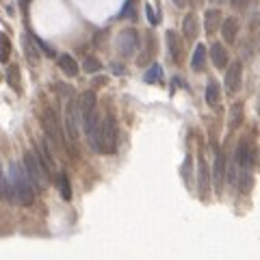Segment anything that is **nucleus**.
I'll list each match as a JSON object with an SVG mask.
<instances>
[{
	"mask_svg": "<svg viewBox=\"0 0 260 260\" xmlns=\"http://www.w3.org/2000/svg\"><path fill=\"white\" fill-rule=\"evenodd\" d=\"M35 187L28 178L26 169L15 161L9 165V178H7V195L11 202H20L22 206H31L35 202Z\"/></svg>",
	"mask_w": 260,
	"mask_h": 260,
	"instance_id": "obj_1",
	"label": "nucleus"
},
{
	"mask_svg": "<svg viewBox=\"0 0 260 260\" xmlns=\"http://www.w3.org/2000/svg\"><path fill=\"white\" fill-rule=\"evenodd\" d=\"M96 150L100 154H113L117 150V124L113 115L100 117V126H98V134H96Z\"/></svg>",
	"mask_w": 260,
	"mask_h": 260,
	"instance_id": "obj_2",
	"label": "nucleus"
},
{
	"mask_svg": "<svg viewBox=\"0 0 260 260\" xmlns=\"http://www.w3.org/2000/svg\"><path fill=\"white\" fill-rule=\"evenodd\" d=\"M24 169L31 178L35 191H44L50 187V169L39 161L37 152H26L24 154Z\"/></svg>",
	"mask_w": 260,
	"mask_h": 260,
	"instance_id": "obj_3",
	"label": "nucleus"
},
{
	"mask_svg": "<svg viewBox=\"0 0 260 260\" xmlns=\"http://www.w3.org/2000/svg\"><path fill=\"white\" fill-rule=\"evenodd\" d=\"M44 130H46V134H48V141L52 143V147H57L59 143L63 141L61 137V130H59V122H57V113L50 109V106H46V111H44Z\"/></svg>",
	"mask_w": 260,
	"mask_h": 260,
	"instance_id": "obj_4",
	"label": "nucleus"
},
{
	"mask_svg": "<svg viewBox=\"0 0 260 260\" xmlns=\"http://www.w3.org/2000/svg\"><path fill=\"white\" fill-rule=\"evenodd\" d=\"M254 156H256V152L252 150L250 141H241V143L236 145L234 161H236V167L241 169V174H247V171H250V167L254 165Z\"/></svg>",
	"mask_w": 260,
	"mask_h": 260,
	"instance_id": "obj_5",
	"label": "nucleus"
},
{
	"mask_svg": "<svg viewBox=\"0 0 260 260\" xmlns=\"http://www.w3.org/2000/svg\"><path fill=\"white\" fill-rule=\"evenodd\" d=\"M139 48V33L137 31H124L117 37V50L122 52L124 57H132Z\"/></svg>",
	"mask_w": 260,
	"mask_h": 260,
	"instance_id": "obj_6",
	"label": "nucleus"
},
{
	"mask_svg": "<svg viewBox=\"0 0 260 260\" xmlns=\"http://www.w3.org/2000/svg\"><path fill=\"white\" fill-rule=\"evenodd\" d=\"M226 87H228V91H232V93L241 89V63L239 61L230 63V67L226 72Z\"/></svg>",
	"mask_w": 260,
	"mask_h": 260,
	"instance_id": "obj_7",
	"label": "nucleus"
},
{
	"mask_svg": "<svg viewBox=\"0 0 260 260\" xmlns=\"http://www.w3.org/2000/svg\"><path fill=\"white\" fill-rule=\"evenodd\" d=\"M236 33H239V20H236V17H226L223 24H221L223 39H226L228 44H232V41L236 39Z\"/></svg>",
	"mask_w": 260,
	"mask_h": 260,
	"instance_id": "obj_8",
	"label": "nucleus"
},
{
	"mask_svg": "<svg viewBox=\"0 0 260 260\" xmlns=\"http://www.w3.org/2000/svg\"><path fill=\"white\" fill-rule=\"evenodd\" d=\"M96 93L93 91H85L80 96V100H78V115L82 117V115H87V113H91L93 109H96Z\"/></svg>",
	"mask_w": 260,
	"mask_h": 260,
	"instance_id": "obj_9",
	"label": "nucleus"
},
{
	"mask_svg": "<svg viewBox=\"0 0 260 260\" xmlns=\"http://www.w3.org/2000/svg\"><path fill=\"white\" fill-rule=\"evenodd\" d=\"M223 178H226V154L217 152V158H215V187L217 189H221Z\"/></svg>",
	"mask_w": 260,
	"mask_h": 260,
	"instance_id": "obj_10",
	"label": "nucleus"
},
{
	"mask_svg": "<svg viewBox=\"0 0 260 260\" xmlns=\"http://www.w3.org/2000/svg\"><path fill=\"white\" fill-rule=\"evenodd\" d=\"M59 67H61L67 76H78V72H80L78 63H76L74 57H69V55H61V57H59Z\"/></svg>",
	"mask_w": 260,
	"mask_h": 260,
	"instance_id": "obj_11",
	"label": "nucleus"
},
{
	"mask_svg": "<svg viewBox=\"0 0 260 260\" xmlns=\"http://www.w3.org/2000/svg\"><path fill=\"white\" fill-rule=\"evenodd\" d=\"M210 57H212V63H215L219 69H223L228 65V55H226V48H223L221 44H212Z\"/></svg>",
	"mask_w": 260,
	"mask_h": 260,
	"instance_id": "obj_12",
	"label": "nucleus"
},
{
	"mask_svg": "<svg viewBox=\"0 0 260 260\" xmlns=\"http://www.w3.org/2000/svg\"><path fill=\"white\" fill-rule=\"evenodd\" d=\"M182 33H185L187 39H195L197 37V22H195L193 13H187L185 20H182Z\"/></svg>",
	"mask_w": 260,
	"mask_h": 260,
	"instance_id": "obj_13",
	"label": "nucleus"
},
{
	"mask_svg": "<svg viewBox=\"0 0 260 260\" xmlns=\"http://www.w3.org/2000/svg\"><path fill=\"white\" fill-rule=\"evenodd\" d=\"M204 61H206V48L202 44L195 46V52H193V59H191V67L195 72H199V69L204 67Z\"/></svg>",
	"mask_w": 260,
	"mask_h": 260,
	"instance_id": "obj_14",
	"label": "nucleus"
},
{
	"mask_svg": "<svg viewBox=\"0 0 260 260\" xmlns=\"http://www.w3.org/2000/svg\"><path fill=\"white\" fill-rule=\"evenodd\" d=\"M204 17H206V31H208V33H215L217 26H219L221 13H219L217 9H210V11H206V13H204Z\"/></svg>",
	"mask_w": 260,
	"mask_h": 260,
	"instance_id": "obj_15",
	"label": "nucleus"
},
{
	"mask_svg": "<svg viewBox=\"0 0 260 260\" xmlns=\"http://www.w3.org/2000/svg\"><path fill=\"white\" fill-rule=\"evenodd\" d=\"M217 102H219V85H217L215 80H210L208 85H206V104L217 106Z\"/></svg>",
	"mask_w": 260,
	"mask_h": 260,
	"instance_id": "obj_16",
	"label": "nucleus"
},
{
	"mask_svg": "<svg viewBox=\"0 0 260 260\" xmlns=\"http://www.w3.org/2000/svg\"><path fill=\"white\" fill-rule=\"evenodd\" d=\"M167 46H169L171 59H174V61H180V41H178V35L174 31L167 33Z\"/></svg>",
	"mask_w": 260,
	"mask_h": 260,
	"instance_id": "obj_17",
	"label": "nucleus"
},
{
	"mask_svg": "<svg viewBox=\"0 0 260 260\" xmlns=\"http://www.w3.org/2000/svg\"><path fill=\"white\" fill-rule=\"evenodd\" d=\"M22 44H24V50H26V59H28V63L35 65V63L39 61V55H37V48L33 46L31 37H28V35H24V37H22Z\"/></svg>",
	"mask_w": 260,
	"mask_h": 260,
	"instance_id": "obj_18",
	"label": "nucleus"
},
{
	"mask_svg": "<svg viewBox=\"0 0 260 260\" xmlns=\"http://www.w3.org/2000/svg\"><path fill=\"white\" fill-rule=\"evenodd\" d=\"M59 189H61L63 199H72V185H69L67 171H61V176H59Z\"/></svg>",
	"mask_w": 260,
	"mask_h": 260,
	"instance_id": "obj_19",
	"label": "nucleus"
},
{
	"mask_svg": "<svg viewBox=\"0 0 260 260\" xmlns=\"http://www.w3.org/2000/svg\"><path fill=\"white\" fill-rule=\"evenodd\" d=\"M11 57V41L7 33H0V63H7Z\"/></svg>",
	"mask_w": 260,
	"mask_h": 260,
	"instance_id": "obj_20",
	"label": "nucleus"
},
{
	"mask_svg": "<svg viewBox=\"0 0 260 260\" xmlns=\"http://www.w3.org/2000/svg\"><path fill=\"white\" fill-rule=\"evenodd\" d=\"M241 122H243V104L234 102L232 113H230V128H239Z\"/></svg>",
	"mask_w": 260,
	"mask_h": 260,
	"instance_id": "obj_21",
	"label": "nucleus"
},
{
	"mask_svg": "<svg viewBox=\"0 0 260 260\" xmlns=\"http://www.w3.org/2000/svg\"><path fill=\"white\" fill-rule=\"evenodd\" d=\"M208 167L204 161H199V193H202V197H206V191H208Z\"/></svg>",
	"mask_w": 260,
	"mask_h": 260,
	"instance_id": "obj_22",
	"label": "nucleus"
},
{
	"mask_svg": "<svg viewBox=\"0 0 260 260\" xmlns=\"http://www.w3.org/2000/svg\"><path fill=\"white\" fill-rule=\"evenodd\" d=\"M7 82H9L11 89L20 93V69H17L15 65H11V67L7 69Z\"/></svg>",
	"mask_w": 260,
	"mask_h": 260,
	"instance_id": "obj_23",
	"label": "nucleus"
},
{
	"mask_svg": "<svg viewBox=\"0 0 260 260\" xmlns=\"http://www.w3.org/2000/svg\"><path fill=\"white\" fill-rule=\"evenodd\" d=\"M82 69H85L87 74H96V72L102 69V63H100L96 57H85V61H82Z\"/></svg>",
	"mask_w": 260,
	"mask_h": 260,
	"instance_id": "obj_24",
	"label": "nucleus"
},
{
	"mask_svg": "<svg viewBox=\"0 0 260 260\" xmlns=\"http://www.w3.org/2000/svg\"><path fill=\"white\" fill-rule=\"evenodd\" d=\"M161 80H163V69H161V65L158 63H154L145 72V82H161Z\"/></svg>",
	"mask_w": 260,
	"mask_h": 260,
	"instance_id": "obj_25",
	"label": "nucleus"
},
{
	"mask_svg": "<svg viewBox=\"0 0 260 260\" xmlns=\"http://www.w3.org/2000/svg\"><path fill=\"white\" fill-rule=\"evenodd\" d=\"M31 39H33V41H35V44H37V46H39V48H41V50H44V55H48V57H55V55H57V52H55V50H52V48H50V46H48V44H46V41H41V39L37 37V35H31Z\"/></svg>",
	"mask_w": 260,
	"mask_h": 260,
	"instance_id": "obj_26",
	"label": "nucleus"
},
{
	"mask_svg": "<svg viewBox=\"0 0 260 260\" xmlns=\"http://www.w3.org/2000/svg\"><path fill=\"white\" fill-rule=\"evenodd\" d=\"M122 17H130V20H134V11H132V0H126V7L122 9Z\"/></svg>",
	"mask_w": 260,
	"mask_h": 260,
	"instance_id": "obj_27",
	"label": "nucleus"
},
{
	"mask_svg": "<svg viewBox=\"0 0 260 260\" xmlns=\"http://www.w3.org/2000/svg\"><path fill=\"white\" fill-rule=\"evenodd\" d=\"M7 195V178H4V171H2V165H0V197Z\"/></svg>",
	"mask_w": 260,
	"mask_h": 260,
	"instance_id": "obj_28",
	"label": "nucleus"
},
{
	"mask_svg": "<svg viewBox=\"0 0 260 260\" xmlns=\"http://www.w3.org/2000/svg\"><path fill=\"white\" fill-rule=\"evenodd\" d=\"M145 15H147V20H150V24H158V15L154 13V9H152L150 4H145Z\"/></svg>",
	"mask_w": 260,
	"mask_h": 260,
	"instance_id": "obj_29",
	"label": "nucleus"
},
{
	"mask_svg": "<svg viewBox=\"0 0 260 260\" xmlns=\"http://www.w3.org/2000/svg\"><path fill=\"white\" fill-rule=\"evenodd\" d=\"M174 2L178 4V7H185V4H187V0H174Z\"/></svg>",
	"mask_w": 260,
	"mask_h": 260,
	"instance_id": "obj_30",
	"label": "nucleus"
},
{
	"mask_svg": "<svg viewBox=\"0 0 260 260\" xmlns=\"http://www.w3.org/2000/svg\"><path fill=\"white\" fill-rule=\"evenodd\" d=\"M28 2H31V0H20V4H22V7H28Z\"/></svg>",
	"mask_w": 260,
	"mask_h": 260,
	"instance_id": "obj_31",
	"label": "nucleus"
}]
</instances>
